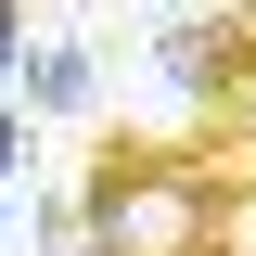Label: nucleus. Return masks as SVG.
I'll return each instance as SVG.
<instances>
[{
    "label": "nucleus",
    "instance_id": "obj_4",
    "mask_svg": "<svg viewBox=\"0 0 256 256\" xmlns=\"http://www.w3.org/2000/svg\"><path fill=\"white\" fill-rule=\"evenodd\" d=\"M205 128H218V154H244V180H256V64H244V90H230Z\"/></svg>",
    "mask_w": 256,
    "mask_h": 256
},
{
    "label": "nucleus",
    "instance_id": "obj_6",
    "mask_svg": "<svg viewBox=\"0 0 256 256\" xmlns=\"http://www.w3.org/2000/svg\"><path fill=\"white\" fill-rule=\"evenodd\" d=\"M26 180V102H0V192Z\"/></svg>",
    "mask_w": 256,
    "mask_h": 256
},
{
    "label": "nucleus",
    "instance_id": "obj_3",
    "mask_svg": "<svg viewBox=\"0 0 256 256\" xmlns=\"http://www.w3.org/2000/svg\"><path fill=\"white\" fill-rule=\"evenodd\" d=\"M102 102V52L90 38H38L26 52V116H90Z\"/></svg>",
    "mask_w": 256,
    "mask_h": 256
},
{
    "label": "nucleus",
    "instance_id": "obj_2",
    "mask_svg": "<svg viewBox=\"0 0 256 256\" xmlns=\"http://www.w3.org/2000/svg\"><path fill=\"white\" fill-rule=\"evenodd\" d=\"M244 64H256V0L244 13H166L154 26V77L192 102V116H218V102L244 90Z\"/></svg>",
    "mask_w": 256,
    "mask_h": 256
},
{
    "label": "nucleus",
    "instance_id": "obj_5",
    "mask_svg": "<svg viewBox=\"0 0 256 256\" xmlns=\"http://www.w3.org/2000/svg\"><path fill=\"white\" fill-rule=\"evenodd\" d=\"M26 52H38V38H26V13H13V0H0V102L26 90Z\"/></svg>",
    "mask_w": 256,
    "mask_h": 256
},
{
    "label": "nucleus",
    "instance_id": "obj_1",
    "mask_svg": "<svg viewBox=\"0 0 256 256\" xmlns=\"http://www.w3.org/2000/svg\"><path fill=\"white\" fill-rule=\"evenodd\" d=\"M256 180L218 141H141L102 128L77 166V256H244Z\"/></svg>",
    "mask_w": 256,
    "mask_h": 256
},
{
    "label": "nucleus",
    "instance_id": "obj_7",
    "mask_svg": "<svg viewBox=\"0 0 256 256\" xmlns=\"http://www.w3.org/2000/svg\"><path fill=\"white\" fill-rule=\"evenodd\" d=\"M0 244H13V192H0Z\"/></svg>",
    "mask_w": 256,
    "mask_h": 256
}]
</instances>
